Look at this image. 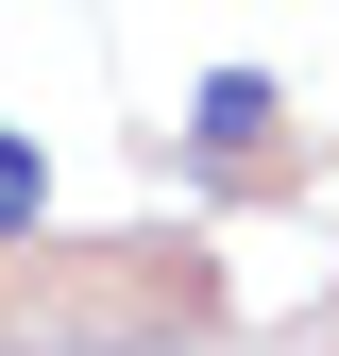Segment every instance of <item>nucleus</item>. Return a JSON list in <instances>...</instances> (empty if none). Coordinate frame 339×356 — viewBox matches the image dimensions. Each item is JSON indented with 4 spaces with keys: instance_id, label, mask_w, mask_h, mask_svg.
Returning <instances> with one entry per match:
<instances>
[{
    "instance_id": "nucleus-1",
    "label": "nucleus",
    "mask_w": 339,
    "mask_h": 356,
    "mask_svg": "<svg viewBox=\"0 0 339 356\" xmlns=\"http://www.w3.org/2000/svg\"><path fill=\"white\" fill-rule=\"evenodd\" d=\"M187 136H204V153H254V136H272V68H204Z\"/></svg>"
},
{
    "instance_id": "nucleus-2",
    "label": "nucleus",
    "mask_w": 339,
    "mask_h": 356,
    "mask_svg": "<svg viewBox=\"0 0 339 356\" xmlns=\"http://www.w3.org/2000/svg\"><path fill=\"white\" fill-rule=\"evenodd\" d=\"M34 204H51V170H34V136H0V238H17Z\"/></svg>"
}]
</instances>
